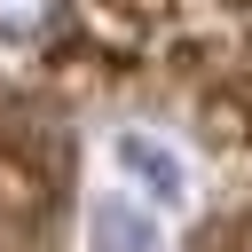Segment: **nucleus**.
<instances>
[{
    "instance_id": "obj_1",
    "label": "nucleus",
    "mask_w": 252,
    "mask_h": 252,
    "mask_svg": "<svg viewBox=\"0 0 252 252\" xmlns=\"http://www.w3.org/2000/svg\"><path fill=\"white\" fill-rule=\"evenodd\" d=\"M94 252H158V228L126 205H102L94 213Z\"/></svg>"
},
{
    "instance_id": "obj_2",
    "label": "nucleus",
    "mask_w": 252,
    "mask_h": 252,
    "mask_svg": "<svg viewBox=\"0 0 252 252\" xmlns=\"http://www.w3.org/2000/svg\"><path fill=\"white\" fill-rule=\"evenodd\" d=\"M55 8H63V0H0V39H32V32H47Z\"/></svg>"
},
{
    "instance_id": "obj_3",
    "label": "nucleus",
    "mask_w": 252,
    "mask_h": 252,
    "mask_svg": "<svg viewBox=\"0 0 252 252\" xmlns=\"http://www.w3.org/2000/svg\"><path fill=\"white\" fill-rule=\"evenodd\" d=\"M126 165H142L158 197H173V189H181V173H173V158H165V150H150V142H126Z\"/></svg>"
}]
</instances>
